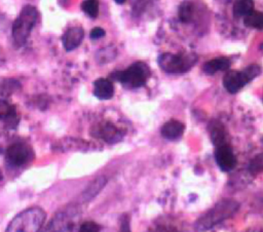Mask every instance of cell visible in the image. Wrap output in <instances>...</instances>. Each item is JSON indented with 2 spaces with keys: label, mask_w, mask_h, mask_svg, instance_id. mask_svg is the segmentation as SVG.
<instances>
[{
  "label": "cell",
  "mask_w": 263,
  "mask_h": 232,
  "mask_svg": "<svg viewBox=\"0 0 263 232\" xmlns=\"http://www.w3.org/2000/svg\"><path fill=\"white\" fill-rule=\"evenodd\" d=\"M81 8L88 16L97 17L99 13V0H84Z\"/></svg>",
  "instance_id": "21"
},
{
  "label": "cell",
  "mask_w": 263,
  "mask_h": 232,
  "mask_svg": "<svg viewBox=\"0 0 263 232\" xmlns=\"http://www.w3.org/2000/svg\"><path fill=\"white\" fill-rule=\"evenodd\" d=\"M116 3H118V4H122V3H124L125 2V0H114Z\"/></svg>",
  "instance_id": "29"
},
{
  "label": "cell",
  "mask_w": 263,
  "mask_h": 232,
  "mask_svg": "<svg viewBox=\"0 0 263 232\" xmlns=\"http://www.w3.org/2000/svg\"><path fill=\"white\" fill-rule=\"evenodd\" d=\"M250 82L246 72L242 71H228L223 79V84L226 90L230 93H235Z\"/></svg>",
  "instance_id": "8"
},
{
  "label": "cell",
  "mask_w": 263,
  "mask_h": 232,
  "mask_svg": "<svg viewBox=\"0 0 263 232\" xmlns=\"http://www.w3.org/2000/svg\"><path fill=\"white\" fill-rule=\"evenodd\" d=\"M104 35H105V31H104L102 28H100V27L93 28V29L90 31V34H89V36H90L91 39H99V38L103 37Z\"/></svg>",
  "instance_id": "27"
},
{
  "label": "cell",
  "mask_w": 263,
  "mask_h": 232,
  "mask_svg": "<svg viewBox=\"0 0 263 232\" xmlns=\"http://www.w3.org/2000/svg\"><path fill=\"white\" fill-rule=\"evenodd\" d=\"M185 126L178 120H170L165 122L161 127V134L167 140H177L184 132Z\"/></svg>",
  "instance_id": "12"
},
{
  "label": "cell",
  "mask_w": 263,
  "mask_h": 232,
  "mask_svg": "<svg viewBox=\"0 0 263 232\" xmlns=\"http://www.w3.org/2000/svg\"><path fill=\"white\" fill-rule=\"evenodd\" d=\"M243 23L247 27L254 29H263V13L253 10L250 14L245 16Z\"/></svg>",
  "instance_id": "19"
},
{
  "label": "cell",
  "mask_w": 263,
  "mask_h": 232,
  "mask_svg": "<svg viewBox=\"0 0 263 232\" xmlns=\"http://www.w3.org/2000/svg\"><path fill=\"white\" fill-rule=\"evenodd\" d=\"M159 67L167 73H184L190 70L197 61V55L194 53L173 54L162 53L158 57Z\"/></svg>",
  "instance_id": "4"
},
{
  "label": "cell",
  "mask_w": 263,
  "mask_h": 232,
  "mask_svg": "<svg viewBox=\"0 0 263 232\" xmlns=\"http://www.w3.org/2000/svg\"><path fill=\"white\" fill-rule=\"evenodd\" d=\"M215 158L220 169L223 171H229L233 169L236 164L235 156L228 145L216 147Z\"/></svg>",
  "instance_id": "9"
},
{
  "label": "cell",
  "mask_w": 263,
  "mask_h": 232,
  "mask_svg": "<svg viewBox=\"0 0 263 232\" xmlns=\"http://www.w3.org/2000/svg\"><path fill=\"white\" fill-rule=\"evenodd\" d=\"M18 87V83L15 81V80H11V79H9V80H6V81H4V83H3V85L1 86V88H2V93L4 94H10L11 92H13L16 88Z\"/></svg>",
  "instance_id": "23"
},
{
  "label": "cell",
  "mask_w": 263,
  "mask_h": 232,
  "mask_svg": "<svg viewBox=\"0 0 263 232\" xmlns=\"http://www.w3.org/2000/svg\"><path fill=\"white\" fill-rule=\"evenodd\" d=\"M106 184V178L103 176L98 177L96 180H93L89 186L86 188V190L82 193V199L84 201H88L92 199L105 186Z\"/></svg>",
  "instance_id": "16"
},
{
  "label": "cell",
  "mask_w": 263,
  "mask_h": 232,
  "mask_svg": "<svg viewBox=\"0 0 263 232\" xmlns=\"http://www.w3.org/2000/svg\"><path fill=\"white\" fill-rule=\"evenodd\" d=\"M2 178H3V177H2V172H1V170H0V181L2 180Z\"/></svg>",
  "instance_id": "30"
},
{
  "label": "cell",
  "mask_w": 263,
  "mask_h": 232,
  "mask_svg": "<svg viewBox=\"0 0 263 232\" xmlns=\"http://www.w3.org/2000/svg\"><path fill=\"white\" fill-rule=\"evenodd\" d=\"M100 134L102 137V139H104L105 141L109 142V143H114L118 140H120L121 133L120 130L115 127L112 123H105L103 126H101L100 128Z\"/></svg>",
  "instance_id": "17"
},
{
  "label": "cell",
  "mask_w": 263,
  "mask_h": 232,
  "mask_svg": "<svg viewBox=\"0 0 263 232\" xmlns=\"http://www.w3.org/2000/svg\"><path fill=\"white\" fill-rule=\"evenodd\" d=\"M238 207L239 204L235 200L222 199L195 222L194 228L197 232L210 230L217 224L233 216Z\"/></svg>",
  "instance_id": "1"
},
{
  "label": "cell",
  "mask_w": 263,
  "mask_h": 232,
  "mask_svg": "<svg viewBox=\"0 0 263 232\" xmlns=\"http://www.w3.org/2000/svg\"><path fill=\"white\" fill-rule=\"evenodd\" d=\"M84 36L83 29L81 27L70 28L63 36V45L67 51L75 49L81 42Z\"/></svg>",
  "instance_id": "10"
},
{
  "label": "cell",
  "mask_w": 263,
  "mask_h": 232,
  "mask_svg": "<svg viewBox=\"0 0 263 232\" xmlns=\"http://www.w3.org/2000/svg\"><path fill=\"white\" fill-rule=\"evenodd\" d=\"M78 232H100V226L95 222H85L80 226Z\"/></svg>",
  "instance_id": "25"
},
{
  "label": "cell",
  "mask_w": 263,
  "mask_h": 232,
  "mask_svg": "<svg viewBox=\"0 0 263 232\" xmlns=\"http://www.w3.org/2000/svg\"><path fill=\"white\" fill-rule=\"evenodd\" d=\"M150 76V70L145 63L138 62L133 64L129 68L124 71L116 72L112 75L117 81L128 87H140L143 86Z\"/></svg>",
  "instance_id": "5"
},
{
  "label": "cell",
  "mask_w": 263,
  "mask_h": 232,
  "mask_svg": "<svg viewBox=\"0 0 263 232\" xmlns=\"http://www.w3.org/2000/svg\"><path fill=\"white\" fill-rule=\"evenodd\" d=\"M210 133L213 143L215 144L216 147L223 146V145H228L226 138L227 133L226 130L224 129V126L218 122V121H212L210 124Z\"/></svg>",
  "instance_id": "15"
},
{
  "label": "cell",
  "mask_w": 263,
  "mask_h": 232,
  "mask_svg": "<svg viewBox=\"0 0 263 232\" xmlns=\"http://www.w3.org/2000/svg\"><path fill=\"white\" fill-rule=\"evenodd\" d=\"M249 171L254 176L263 172V153L256 155L251 160L249 164Z\"/></svg>",
  "instance_id": "22"
},
{
  "label": "cell",
  "mask_w": 263,
  "mask_h": 232,
  "mask_svg": "<svg viewBox=\"0 0 263 232\" xmlns=\"http://www.w3.org/2000/svg\"><path fill=\"white\" fill-rule=\"evenodd\" d=\"M0 119L10 127H14L18 122L14 106L8 104L4 100H0Z\"/></svg>",
  "instance_id": "13"
},
{
  "label": "cell",
  "mask_w": 263,
  "mask_h": 232,
  "mask_svg": "<svg viewBox=\"0 0 263 232\" xmlns=\"http://www.w3.org/2000/svg\"><path fill=\"white\" fill-rule=\"evenodd\" d=\"M230 67V61L226 56H220L206 62L202 66V70L205 74L213 75L218 71H226Z\"/></svg>",
  "instance_id": "14"
},
{
  "label": "cell",
  "mask_w": 263,
  "mask_h": 232,
  "mask_svg": "<svg viewBox=\"0 0 263 232\" xmlns=\"http://www.w3.org/2000/svg\"><path fill=\"white\" fill-rule=\"evenodd\" d=\"M37 9L34 6L26 5L12 25V38L14 43L20 46L28 39L31 30L37 21Z\"/></svg>",
  "instance_id": "3"
},
{
  "label": "cell",
  "mask_w": 263,
  "mask_h": 232,
  "mask_svg": "<svg viewBox=\"0 0 263 232\" xmlns=\"http://www.w3.org/2000/svg\"><path fill=\"white\" fill-rule=\"evenodd\" d=\"M31 157V151L28 146L16 143L6 150V159L13 166H21L29 161Z\"/></svg>",
  "instance_id": "7"
},
{
  "label": "cell",
  "mask_w": 263,
  "mask_h": 232,
  "mask_svg": "<svg viewBox=\"0 0 263 232\" xmlns=\"http://www.w3.org/2000/svg\"><path fill=\"white\" fill-rule=\"evenodd\" d=\"M46 214L41 207H30L16 215L8 224L5 232H39Z\"/></svg>",
  "instance_id": "2"
},
{
  "label": "cell",
  "mask_w": 263,
  "mask_h": 232,
  "mask_svg": "<svg viewBox=\"0 0 263 232\" xmlns=\"http://www.w3.org/2000/svg\"><path fill=\"white\" fill-rule=\"evenodd\" d=\"M253 0H237L233 6V14L235 17L247 16L254 9Z\"/></svg>",
  "instance_id": "18"
},
{
  "label": "cell",
  "mask_w": 263,
  "mask_h": 232,
  "mask_svg": "<svg viewBox=\"0 0 263 232\" xmlns=\"http://www.w3.org/2000/svg\"><path fill=\"white\" fill-rule=\"evenodd\" d=\"M114 87L112 82L106 78H99L93 82V94L100 100H109L113 96Z\"/></svg>",
  "instance_id": "11"
},
{
  "label": "cell",
  "mask_w": 263,
  "mask_h": 232,
  "mask_svg": "<svg viewBox=\"0 0 263 232\" xmlns=\"http://www.w3.org/2000/svg\"><path fill=\"white\" fill-rule=\"evenodd\" d=\"M193 16V5L190 2H183L179 7V18L183 23H189Z\"/></svg>",
  "instance_id": "20"
},
{
  "label": "cell",
  "mask_w": 263,
  "mask_h": 232,
  "mask_svg": "<svg viewBox=\"0 0 263 232\" xmlns=\"http://www.w3.org/2000/svg\"><path fill=\"white\" fill-rule=\"evenodd\" d=\"M77 214L72 210H63L48 222L41 232H73Z\"/></svg>",
  "instance_id": "6"
},
{
  "label": "cell",
  "mask_w": 263,
  "mask_h": 232,
  "mask_svg": "<svg viewBox=\"0 0 263 232\" xmlns=\"http://www.w3.org/2000/svg\"><path fill=\"white\" fill-rule=\"evenodd\" d=\"M120 230L118 232H130L129 228V219L128 216H123L120 221Z\"/></svg>",
  "instance_id": "26"
},
{
  "label": "cell",
  "mask_w": 263,
  "mask_h": 232,
  "mask_svg": "<svg viewBox=\"0 0 263 232\" xmlns=\"http://www.w3.org/2000/svg\"><path fill=\"white\" fill-rule=\"evenodd\" d=\"M247 74V76L249 77L250 81L254 78H256L258 75H260L261 73V67L256 65V64H253V65H250L249 67H247L245 70H243Z\"/></svg>",
  "instance_id": "24"
},
{
  "label": "cell",
  "mask_w": 263,
  "mask_h": 232,
  "mask_svg": "<svg viewBox=\"0 0 263 232\" xmlns=\"http://www.w3.org/2000/svg\"><path fill=\"white\" fill-rule=\"evenodd\" d=\"M159 232H179V231L176 230L175 228H172V227H163L159 230Z\"/></svg>",
  "instance_id": "28"
}]
</instances>
